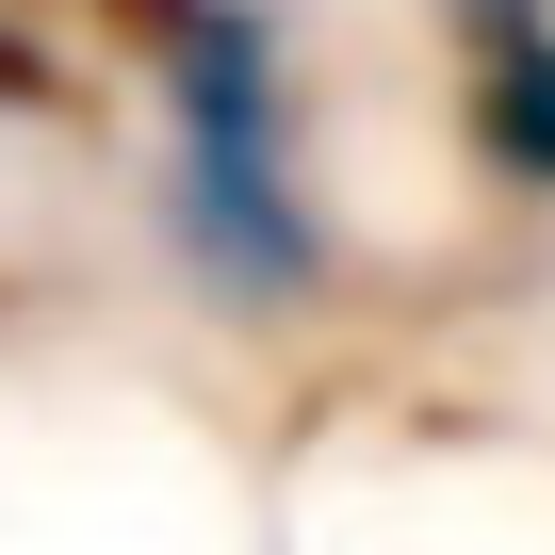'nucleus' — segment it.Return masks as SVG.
I'll return each instance as SVG.
<instances>
[{"label":"nucleus","instance_id":"nucleus-2","mask_svg":"<svg viewBox=\"0 0 555 555\" xmlns=\"http://www.w3.org/2000/svg\"><path fill=\"white\" fill-rule=\"evenodd\" d=\"M457 147H474L506 196H555V17L457 50Z\"/></svg>","mask_w":555,"mask_h":555},{"label":"nucleus","instance_id":"nucleus-3","mask_svg":"<svg viewBox=\"0 0 555 555\" xmlns=\"http://www.w3.org/2000/svg\"><path fill=\"white\" fill-rule=\"evenodd\" d=\"M539 17H555V0H441V34H457V50H490V34H539Z\"/></svg>","mask_w":555,"mask_h":555},{"label":"nucleus","instance_id":"nucleus-1","mask_svg":"<svg viewBox=\"0 0 555 555\" xmlns=\"http://www.w3.org/2000/svg\"><path fill=\"white\" fill-rule=\"evenodd\" d=\"M164 115V261L212 311L278 327L327 295V196H311V99L278 0H99Z\"/></svg>","mask_w":555,"mask_h":555}]
</instances>
